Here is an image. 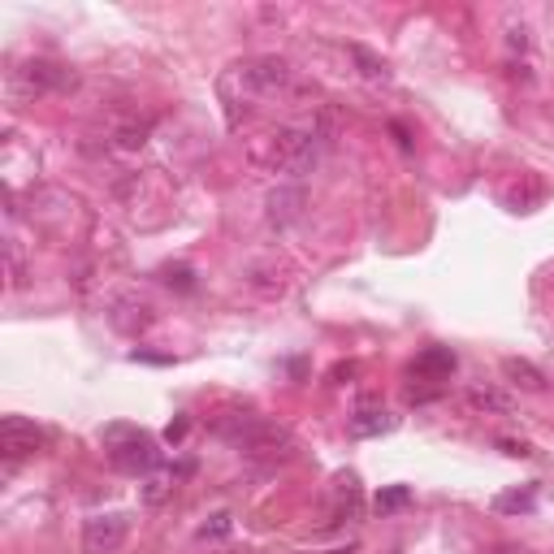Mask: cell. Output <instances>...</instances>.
I'll use <instances>...</instances> for the list:
<instances>
[{"label":"cell","mask_w":554,"mask_h":554,"mask_svg":"<svg viewBox=\"0 0 554 554\" xmlns=\"http://www.w3.org/2000/svg\"><path fill=\"white\" fill-rule=\"evenodd\" d=\"M234 78H239L252 96H277V91L290 87V65L282 57H252L234 70Z\"/></svg>","instance_id":"cell-4"},{"label":"cell","mask_w":554,"mask_h":554,"mask_svg":"<svg viewBox=\"0 0 554 554\" xmlns=\"http://www.w3.org/2000/svg\"><path fill=\"white\" fill-rule=\"evenodd\" d=\"M455 351L451 347H425L416 355V364H412V377H420V381H446L455 373Z\"/></svg>","instance_id":"cell-8"},{"label":"cell","mask_w":554,"mask_h":554,"mask_svg":"<svg viewBox=\"0 0 554 554\" xmlns=\"http://www.w3.org/2000/svg\"><path fill=\"white\" fill-rule=\"evenodd\" d=\"M550 286H554V277H550Z\"/></svg>","instance_id":"cell-23"},{"label":"cell","mask_w":554,"mask_h":554,"mask_svg":"<svg viewBox=\"0 0 554 554\" xmlns=\"http://www.w3.org/2000/svg\"><path fill=\"white\" fill-rule=\"evenodd\" d=\"M169 494H174V477H169V472H156V477H148V485H143V503L148 507H161Z\"/></svg>","instance_id":"cell-18"},{"label":"cell","mask_w":554,"mask_h":554,"mask_svg":"<svg viewBox=\"0 0 554 554\" xmlns=\"http://www.w3.org/2000/svg\"><path fill=\"white\" fill-rule=\"evenodd\" d=\"M230 529H234V516H230V511H213V516H208L200 529H195V537H200V542H226Z\"/></svg>","instance_id":"cell-16"},{"label":"cell","mask_w":554,"mask_h":554,"mask_svg":"<svg viewBox=\"0 0 554 554\" xmlns=\"http://www.w3.org/2000/svg\"><path fill=\"white\" fill-rule=\"evenodd\" d=\"M303 208H308V191L303 187H277L269 195V226H277V230L295 226V221L303 217Z\"/></svg>","instance_id":"cell-7"},{"label":"cell","mask_w":554,"mask_h":554,"mask_svg":"<svg viewBox=\"0 0 554 554\" xmlns=\"http://www.w3.org/2000/svg\"><path fill=\"white\" fill-rule=\"evenodd\" d=\"M156 321L152 316V303L143 299H117V312H113V325L126 329V334H139V329H148Z\"/></svg>","instance_id":"cell-11"},{"label":"cell","mask_w":554,"mask_h":554,"mask_svg":"<svg viewBox=\"0 0 554 554\" xmlns=\"http://www.w3.org/2000/svg\"><path fill=\"white\" fill-rule=\"evenodd\" d=\"M182 433H187V420H174V425H169V433H165V438H169V442H182Z\"/></svg>","instance_id":"cell-22"},{"label":"cell","mask_w":554,"mask_h":554,"mask_svg":"<svg viewBox=\"0 0 554 554\" xmlns=\"http://www.w3.org/2000/svg\"><path fill=\"white\" fill-rule=\"evenodd\" d=\"M507 44H511V48H520V52L529 48V39H524V26H520V31H516V26H511V31H507Z\"/></svg>","instance_id":"cell-21"},{"label":"cell","mask_w":554,"mask_h":554,"mask_svg":"<svg viewBox=\"0 0 554 554\" xmlns=\"http://www.w3.org/2000/svg\"><path fill=\"white\" fill-rule=\"evenodd\" d=\"M351 438H381V433H390L394 429V416L386 412V407H373V403H364L360 412L351 416Z\"/></svg>","instance_id":"cell-9"},{"label":"cell","mask_w":554,"mask_h":554,"mask_svg":"<svg viewBox=\"0 0 554 554\" xmlns=\"http://www.w3.org/2000/svg\"><path fill=\"white\" fill-rule=\"evenodd\" d=\"M407 503H412V490H407V485H390V490H381L377 494V511H381V516H390V511H403Z\"/></svg>","instance_id":"cell-19"},{"label":"cell","mask_w":554,"mask_h":554,"mask_svg":"<svg viewBox=\"0 0 554 554\" xmlns=\"http://www.w3.org/2000/svg\"><path fill=\"white\" fill-rule=\"evenodd\" d=\"M321 161V135L299 126H277L269 135V165L277 174H312Z\"/></svg>","instance_id":"cell-2"},{"label":"cell","mask_w":554,"mask_h":554,"mask_svg":"<svg viewBox=\"0 0 554 554\" xmlns=\"http://www.w3.org/2000/svg\"><path fill=\"white\" fill-rule=\"evenodd\" d=\"M537 503V485H524V490H507L494 498V511L498 516H511V511H533Z\"/></svg>","instance_id":"cell-14"},{"label":"cell","mask_w":554,"mask_h":554,"mask_svg":"<svg viewBox=\"0 0 554 554\" xmlns=\"http://www.w3.org/2000/svg\"><path fill=\"white\" fill-rule=\"evenodd\" d=\"M18 83L31 91V96H48V91L74 87V70H65L57 61H26L18 70Z\"/></svg>","instance_id":"cell-6"},{"label":"cell","mask_w":554,"mask_h":554,"mask_svg":"<svg viewBox=\"0 0 554 554\" xmlns=\"http://www.w3.org/2000/svg\"><path fill=\"white\" fill-rule=\"evenodd\" d=\"M364 516V494L355 477H342L334 490V520H360Z\"/></svg>","instance_id":"cell-12"},{"label":"cell","mask_w":554,"mask_h":554,"mask_svg":"<svg viewBox=\"0 0 554 554\" xmlns=\"http://www.w3.org/2000/svg\"><path fill=\"white\" fill-rule=\"evenodd\" d=\"M48 442V433L35 425V420L26 416H5L0 420V455H5V464H18V459H31L39 455V446Z\"/></svg>","instance_id":"cell-3"},{"label":"cell","mask_w":554,"mask_h":554,"mask_svg":"<svg viewBox=\"0 0 554 554\" xmlns=\"http://www.w3.org/2000/svg\"><path fill=\"white\" fill-rule=\"evenodd\" d=\"M130 537V520L122 511H109V516H91L83 524V554H117Z\"/></svg>","instance_id":"cell-5"},{"label":"cell","mask_w":554,"mask_h":554,"mask_svg":"<svg viewBox=\"0 0 554 554\" xmlns=\"http://www.w3.org/2000/svg\"><path fill=\"white\" fill-rule=\"evenodd\" d=\"M100 438H104V451H109V464L117 472H126V477H139V472H156V468H161V446H156L143 429L109 425Z\"/></svg>","instance_id":"cell-1"},{"label":"cell","mask_w":554,"mask_h":554,"mask_svg":"<svg viewBox=\"0 0 554 554\" xmlns=\"http://www.w3.org/2000/svg\"><path fill=\"white\" fill-rule=\"evenodd\" d=\"M468 403L477 407V412H511V399L503 390H490V386H472L468 390Z\"/></svg>","instance_id":"cell-15"},{"label":"cell","mask_w":554,"mask_h":554,"mask_svg":"<svg viewBox=\"0 0 554 554\" xmlns=\"http://www.w3.org/2000/svg\"><path fill=\"white\" fill-rule=\"evenodd\" d=\"M113 139H117V148L139 152L143 143H148V122H126V126H117V130H113Z\"/></svg>","instance_id":"cell-17"},{"label":"cell","mask_w":554,"mask_h":554,"mask_svg":"<svg viewBox=\"0 0 554 554\" xmlns=\"http://www.w3.org/2000/svg\"><path fill=\"white\" fill-rule=\"evenodd\" d=\"M503 377L511 381V386L529 390V394L546 390V377H542V368H537L533 360H520V355H507V360H503Z\"/></svg>","instance_id":"cell-10"},{"label":"cell","mask_w":554,"mask_h":554,"mask_svg":"<svg viewBox=\"0 0 554 554\" xmlns=\"http://www.w3.org/2000/svg\"><path fill=\"white\" fill-rule=\"evenodd\" d=\"M165 282H169V286L191 290V269H165Z\"/></svg>","instance_id":"cell-20"},{"label":"cell","mask_w":554,"mask_h":554,"mask_svg":"<svg viewBox=\"0 0 554 554\" xmlns=\"http://www.w3.org/2000/svg\"><path fill=\"white\" fill-rule=\"evenodd\" d=\"M347 57L355 61V70H360L368 83H390V65L386 57H377L373 48H364V44H347Z\"/></svg>","instance_id":"cell-13"}]
</instances>
